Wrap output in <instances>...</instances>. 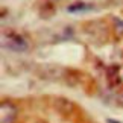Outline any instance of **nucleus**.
Here are the masks:
<instances>
[{"instance_id":"4","label":"nucleus","mask_w":123,"mask_h":123,"mask_svg":"<svg viewBox=\"0 0 123 123\" xmlns=\"http://www.w3.org/2000/svg\"><path fill=\"white\" fill-rule=\"evenodd\" d=\"M106 122H108V123H119V122H114V120H111V119H108Z\"/></svg>"},{"instance_id":"2","label":"nucleus","mask_w":123,"mask_h":123,"mask_svg":"<svg viewBox=\"0 0 123 123\" xmlns=\"http://www.w3.org/2000/svg\"><path fill=\"white\" fill-rule=\"evenodd\" d=\"M18 110L11 102H2L0 105V123H14L17 119Z\"/></svg>"},{"instance_id":"3","label":"nucleus","mask_w":123,"mask_h":123,"mask_svg":"<svg viewBox=\"0 0 123 123\" xmlns=\"http://www.w3.org/2000/svg\"><path fill=\"white\" fill-rule=\"evenodd\" d=\"M88 9H91V6H88L87 3H74L67 8V11L68 12H81V11H88Z\"/></svg>"},{"instance_id":"1","label":"nucleus","mask_w":123,"mask_h":123,"mask_svg":"<svg viewBox=\"0 0 123 123\" xmlns=\"http://www.w3.org/2000/svg\"><path fill=\"white\" fill-rule=\"evenodd\" d=\"M3 47L14 52H25L27 49V43L18 34H8L3 35Z\"/></svg>"}]
</instances>
